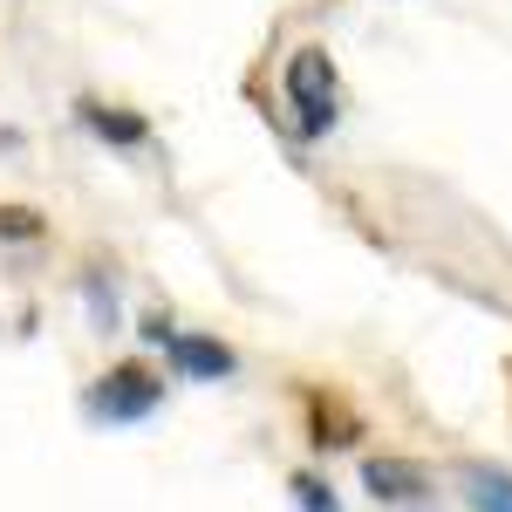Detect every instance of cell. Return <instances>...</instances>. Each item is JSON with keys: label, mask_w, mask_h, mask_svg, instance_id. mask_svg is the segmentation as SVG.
Here are the masks:
<instances>
[{"label": "cell", "mask_w": 512, "mask_h": 512, "mask_svg": "<svg viewBox=\"0 0 512 512\" xmlns=\"http://www.w3.org/2000/svg\"><path fill=\"white\" fill-rule=\"evenodd\" d=\"M362 492H369L376 506H431L437 478H431V465H417V458L369 451V458H362Z\"/></svg>", "instance_id": "cell-3"}, {"label": "cell", "mask_w": 512, "mask_h": 512, "mask_svg": "<svg viewBox=\"0 0 512 512\" xmlns=\"http://www.w3.org/2000/svg\"><path fill=\"white\" fill-rule=\"evenodd\" d=\"M82 294H89V315H96V328L110 335V328H117V287H103V274L89 267V274H82Z\"/></svg>", "instance_id": "cell-10"}, {"label": "cell", "mask_w": 512, "mask_h": 512, "mask_svg": "<svg viewBox=\"0 0 512 512\" xmlns=\"http://www.w3.org/2000/svg\"><path fill=\"white\" fill-rule=\"evenodd\" d=\"M164 355H171V369H178L185 383H226V376L239 369V355L226 349L219 335H185V328H171Z\"/></svg>", "instance_id": "cell-5"}, {"label": "cell", "mask_w": 512, "mask_h": 512, "mask_svg": "<svg viewBox=\"0 0 512 512\" xmlns=\"http://www.w3.org/2000/svg\"><path fill=\"white\" fill-rule=\"evenodd\" d=\"M458 485H465L472 512H512V472H499V465H458Z\"/></svg>", "instance_id": "cell-7"}, {"label": "cell", "mask_w": 512, "mask_h": 512, "mask_svg": "<svg viewBox=\"0 0 512 512\" xmlns=\"http://www.w3.org/2000/svg\"><path fill=\"white\" fill-rule=\"evenodd\" d=\"M41 239H48L41 205H0V246H41Z\"/></svg>", "instance_id": "cell-8"}, {"label": "cell", "mask_w": 512, "mask_h": 512, "mask_svg": "<svg viewBox=\"0 0 512 512\" xmlns=\"http://www.w3.org/2000/svg\"><path fill=\"white\" fill-rule=\"evenodd\" d=\"M164 403V376L151 362H110L89 390H82V417L89 424H144Z\"/></svg>", "instance_id": "cell-2"}, {"label": "cell", "mask_w": 512, "mask_h": 512, "mask_svg": "<svg viewBox=\"0 0 512 512\" xmlns=\"http://www.w3.org/2000/svg\"><path fill=\"white\" fill-rule=\"evenodd\" d=\"M76 123L89 130V137L117 144V151L151 144V117H137V110H123V103H103V96H82V103H76Z\"/></svg>", "instance_id": "cell-6"}, {"label": "cell", "mask_w": 512, "mask_h": 512, "mask_svg": "<svg viewBox=\"0 0 512 512\" xmlns=\"http://www.w3.org/2000/svg\"><path fill=\"white\" fill-rule=\"evenodd\" d=\"M301 417H308V444L315 451H349L355 437H362V410L335 383H308L301 390Z\"/></svg>", "instance_id": "cell-4"}, {"label": "cell", "mask_w": 512, "mask_h": 512, "mask_svg": "<svg viewBox=\"0 0 512 512\" xmlns=\"http://www.w3.org/2000/svg\"><path fill=\"white\" fill-rule=\"evenodd\" d=\"M287 492H294V506H301V512H342V506H335V485L315 478V472H294V478H287Z\"/></svg>", "instance_id": "cell-9"}, {"label": "cell", "mask_w": 512, "mask_h": 512, "mask_svg": "<svg viewBox=\"0 0 512 512\" xmlns=\"http://www.w3.org/2000/svg\"><path fill=\"white\" fill-rule=\"evenodd\" d=\"M280 89H287V110H294V130L301 137H321L335 110H342V76H335V55L328 48H294L287 69H280Z\"/></svg>", "instance_id": "cell-1"}, {"label": "cell", "mask_w": 512, "mask_h": 512, "mask_svg": "<svg viewBox=\"0 0 512 512\" xmlns=\"http://www.w3.org/2000/svg\"><path fill=\"white\" fill-rule=\"evenodd\" d=\"M137 335H144L151 349H164V342H171V321H164V315H144V328H137Z\"/></svg>", "instance_id": "cell-11"}]
</instances>
